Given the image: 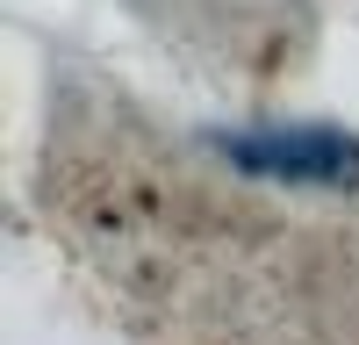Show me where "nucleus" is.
I'll return each instance as SVG.
<instances>
[{"label": "nucleus", "instance_id": "1", "mask_svg": "<svg viewBox=\"0 0 359 345\" xmlns=\"http://www.w3.org/2000/svg\"><path fill=\"white\" fill-rule=\"evenodd\" d=\"M223 158L245 180L280 187H359V137L331 123H280V130H223Z\"/></svg>", "mask_w": 359, "mask_h": 345}]
</instances>
